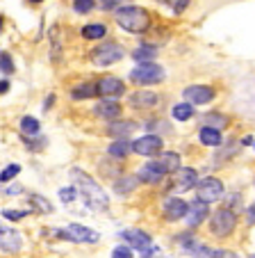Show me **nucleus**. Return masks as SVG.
Instances as JSON below:
<instances>
[{"label":"nucleus","instance_id":"obj_39","mask_svg":"<svg viewBox=\"0 0 255 258\" xmlns=\"http://www.w3.org/2000/svg\"><path fill=\"white\" fill-rule=\"evenodd\" d=\"M253 215H255V208H253V206H250V208L246 210V217H248V224H253V222H255V217H253Z\"/></svg>","mask_w":255,"mask_h":258},{"label":"nucleus","instance_id":"obj_33","mask_svg":"<svg viewBox=\"0 0 255 258\" xmlns=\"http://www.w3.org/2000/svg\"><path fill=\"white\" fill-rule=\"evenodd\" d=\"M94 0H73V10L77 12V14H87V12L94 10Z\"/></svg>","mask_w":255,"mask_h":258},{"label":"nucleus","instance_id":"obj_42","mask_svg":"<svg viewBox=\"0 0 255 258\" xmlns=\"http://www.w3.org/2000/svg\"><path fill=\"white\" fill-rule=\"evenodd\" d=\"M244 144H246V146H253V135H248V137H244Z\"/></svg>","mask_w":255,"mask_h":258},{"label":"nucleus","instance_id":"obj_43","mask_svg":"<svg viewBox=\"0 0 255 258\" xmlns=\"http://www.w3.org/2000/svg\"><path fill=\"white\" fill-rule=\"evenodd\" d=\"M32 3H41V0H32Z\"/></svg>","mask_w":255,"mask_h":258},{"label":"nucleus","instance_id":"obj_2","mask_svg":"<svg viewBox=\"0 0 255 258\" xmlns=\"http://www.w3.org/2000/svg\"><path fill=\"white\" fill-rule=\"evenodd\" d=\"M116 23L121 25L123 30H128V32H146V30L150 28V16L146 10H141V7H121V10H116Z\"/></svg>","mask_w":255,"mask_h":258},{"label":"nucleus","instance_id":"obj_40","mask_svg":"<svg viewBox=\"0 0 255 258\" xmlns=\"http://www.w3.org/2000/svg\"><path fill=\"white\" fill-rule=\"evenodd\" d=\"M7 89H10V83H7V80H0V94H5Z\"/></svg>","mask_w":255,"mask_h":258},{"label":"nucleus","instance_id":"obj_15","mask_svg":"<svg viewBox=\"0 0 255 258\" xmlns=\"http://www.w3.org/2000/svg\"><path fill=\"white\" fill-rule=\"evenodd\" d=\"M185 213H187V204H185L183 199H178V197L166 199V204H164V215H166V219H171V222L183 219Z\"/></svg>","mask_w":255,"mask_h":258},{"label":"nucleus","instance_id":"obj_19","mask_svg":"<svg viewBox=\"0 0 255 258\" xmlns=\"http://www.w3.org/2000/svg\"><path fill=\"white\" fill-rule=\"evenodd\" d=\"M162 171L155 167V162H148V165H144L139 169V180H144V183H159L162 180Z\"/></svg>","mask_w":255,"mask_h":258},{"label":"nucleus","instance_id":"obj_7","mask_svg":"<svg viewBox=\"0 0 255 258\" xmlns=\"http://www.w3.org/2000/svg\"><path fill=\"white\" fill-rule=\"evenodd\" d=\"M196 197L203 204H214L223 197V183L219 178H205L198 183L196 187Z\"/></svg>","mask_w":255,"mask_h":258},{"label":"nucleus","instance_id":"obj_1","mask_svg":"<svg viewBox=\"0 0 255 258\" xmlns=\"http://www.w3.org/2000/svg\"><path fill=\"white\" fill-rule=\"evenodd\" d=\"M71 178L75 180V190L82 195V199H84V204H87L89 208H94V210H105L107 208L110 199H107L105 190L98 185L92 176H87L84 171H80V169H73Z\"/></svg>","mask_w":255,"mask_h":258},{"label":"nucleus","instance_id":"obj_17","mask_svg":"<svg viewBox=\"0 0 255 258\" xmlns=\"http://www.w3.org/2000/svg\"><path fill=\"white\" fill-rule=\"evenodd\" d=\"M157 94L153 92H135L130 96V105L137 107V110H146V107H155L157 105Z\"/></svg>","mask_w":255,"mask_h":258},{"label":"nucleus","instance_id":"obj_11","mask_svg":"<svg viewBox=\"0 0 255 258\" xmlns=\"http://www.w3.org/2000/svg\"><path fill=\"white\" fill-rule=\"evenodd\" d=\"M183 96L189 101V105H205V103H210L212 98H214V89L207 87V85H192V87H187L183 92Z\"/></svg>","mask_w":255,"mask_h":258},{"label":"nucleus","instance_id":"obj_35","mask_svg":"<svg viewBox=\"0 0 255 258\" xmlns=\"http://www.w3.org/2000/svg\"><path fill=\"white\" fill-rule=\"evenodd\" d=\"M75 197H77V190H75V187H62V190H59V199H62L64 204H71Z\"/></svg>","mask_w":255,"mask_h":258},{"label":"nucleus","instance_id":"obj_37","mask_svg":"<svg viewBox=\"0 0 255 258\" xmlns=\"http://www.w3.org/2000/svg\"><path fill=\"white\" fill-rule=\"evenodd\" d=\"M25 215H28L25 210H3V217L12 219V222H19V219H23Z\"/></svg>","mask_w":255,"mask_h":258},{"label":"nucleus","instance_id":"obj_6","mask_svg":"<svg viewBox=\"0 0 255 258\" xmlns=\"http://www.w3.org/2000/svg\"><path fill=\"white\" fill-rule=\"evenodd\" d=\"M237 219H235V213L228 208H221L217 210V213L212 215V222H210V229L214 235H219V238H226V235L232 233V229H235Z\"/></svg>","mask_w":255,"mask_h":258},{"label":"nucleus","instance_id":"obj_4","mask_svg":"<svg viewBox=\"0 0 255 258\" xmlns=\"http://www.w3.org/2000/svg\"><path fill=\"white\" fill-rule=\"evenodd\" d=\"M92 59L96 67H110V64H116L119 59H123V46L114 44V41H105L98 48H94Z\"/></svg>","mask_w":255,"mask_h":258},{"label":"nucleus","instance_id":"obj_30","mask_svg":"<svg viewBox=\"0 0 255 258\" xmlns=\"http://www.w3.org/2000/svg\"><path fill=\"white\" fill-rule=\"evenodd\" d=\"M226 123H228V119L221 117V114H217V112H210V114L205 117V126H207V128H214V131L223 128Z\"/></svg>","mask_w":255,"mask_h":258},{"label":"nucleus","instance_id":"obj_41","mask_svg":"<svg viewBox=\"0 0 255 258\" xmlns=\"http://www.w3.org/2000/svg\"><path fill=\"white\" fill-rule=\"evenodd\" d=\"M21 192V185H14V187H7V195H19Z\"/></svg>","mask_w":255,"mask_h":258},{"label":"nucleus","instance_id":"obj_9","mask_svg":"<svg viewBox=\"0 0 255 258\" xmlns=\"http://www.w3.org/2000/svg\"><path fill=\"white\" fill-rule=\"evenodd\" d=\"M130 151L139 153V156H157L162 151V140L157 135H144L137 142L130 144Z\"/></svg>","mask_w":255,"mask_h":258},{"label":"nucleus","instance_id":"obj_26","mask_svg":"<svg viewBox=\"0 0 255 258\" xmlns=\"http://www.w3.org/2000/svg\"><path fill=\"white\" fill-rule=\"evenodd\" d=\"M192 114H194V107L189 103H178L174 107V119H178V121H189Z\"/></svg>","mask_w":255,"mask_h":258},{"label":"nucleus","instance_id":"obj_28","mask_svg":"<svg viewBox=\"0 0 255 258\" xmlns=\"http://www.w3.org/2000/svg\"><path fill=\"white\" fill-rule=\"evenodd\" d=\"M130 153V144L125 140H116L114 144L110 146V156H114V158H125Z\"/></svg>","mask_w":255,"mask_h":258},{"label":"nucleus","instance_id":"obj_29","mask_svg":"<svg viewBox=\"0 0 255 258\" xmlns=\"http://www.w3.org/2000/svg\"><path fill=\"white\" fill-rule=\"evenodd\" d=\"M21 131L25 133V135H39V121L34 117H23L21 119Z\"/></svg>","mask_w":255,"mask_h":258},{"label":"nucleus","instance_id":"obj_3","mask_svg":"<svg viewBox=\"0 0 255 258\" xmlns=\"http://www.w3.org/2000/svg\"><path fill=\"white\" fill-rule=\"evenodd\" d=\"M130 78H132V83H137V85H155V83H162L164 80V69L157 67L155 62H144L132 69Z\"/></svg>","mask_w":255,"mask_h":258},{"label":"nucleus","instance_id":"obj_31","mask_svg":"<svg viewBox=\"0 0 255 258\" xmlns=\"http://www.w3.org/2000/svg\"><path fill=\"white\" fill-rule=\"evenodd\" d=\"M157 3H162V5H166L171 12H176V14H180V12H185L189 7V3L192 0H157Z\"/></svg>","mask_w":255,"mask_h":258},{"label":"nucleus","instance_id":"obj_27","mask_svg":"<svg viewBox=\"0 0 255 258\" xmlns=\"http://www.w3.org/2000/svg\"><path fill=\"white\" fill-rule=\"evenodd\" d=\"M30 206H32V210H37V213H44V215L53 210L50 201H46L44 197H39V195H32V197H30Z\"/></svg>","mask_w":255,"mask_h":258},{"label":"nucleus","instance_id":"obj_10","mask_svg":"<svg viewBox=\"0 0 255 258\" xmlns=\"http://www.w3.org/2000/svg\"><path fill=\"white\" fill-rule=\"evenodd\" d=\"M123 92H125L123 80L114 78V76H105V78H101L98 80V85H96V94L98 96H105L107 101L114 98V96H121Z\"/></svg>","mask_w":255,"mask_h":258},{"label":"nucleus","instance_id":"obj_12","mask_svg":"<svg viewBox=\"0 0 255 258\" xmlns=\"http://www.w3.org/2000/svg\"><path fill=\"white\" fill-rule=\"evenodd\" d=\"M21 247H23L21 233H16L14 229H7V226H0V249H3V251H10V253H16Z\"/></svg>","mask_w":255,"mask_h":258},{"label":"nucleus","instance_id":"obj_23","mask_svg":"<svg viewBox=\"0 0 255 258\" xmlns=\"http://www.w3.org/2000/svg\"><path fill=\"white\" fill-rule=\"evenodd\" d=\"M71 96L75 98V101H82V98L96 96V85H94V83H82V85H77V87H73Z\"/></svg>","mask_w":255,"mask_h":258},{"label":"nucleus","instance_id":"obj_14","mask_svg":"<svg viewBox=\"0 0 255 258\" xmlns=\"http://www.w3.org/2000/svg\"><path fill=\"white\" fill-rule=\"evenodd\" d=\"M155 162V167H157L162 174H174V171H178L180 169V156L178 153H159V158L157 160H153Z\"/></svg>","mask_w":255,"mask_h":258},{"label":"nucleus","instance_id":"obj_16","mask_svg":"<svg viewBox=\"0 0 255 258\" xmlns=\"http://www.w3.org/2000/svg\"><path fill=\"white\" fill-rule=\"evenodd\" d=\"M185 217H187V224L189 226H198L203 219L207 217V204H203V201L196 199L192 206H187V213H185Z\"/></svg>","mask_w":255,"mask_h":258},{"label":"nucleus","instance_id":"obj_25","mask_svg":"<svg viewBox=\"0 0 255 258\" xmlns=\"http://www.w3.org/2000/svg\"><path fill=\"white\" fill-rule=\"evenodd\" d=\"M155 53H157L155 46H139V48L132 53V57H135L139 64H144V62H150V59L155 57Z\"/></svg>","mask_w":255,"mask_h":258},{"label":"nucleus","instance_id":"obj_21","mask_svg":"<svg viewBox=\"0 0 255 258\" xmlns=\"http://www.w3.org/2000/svg\"><path fill=\"white\" fill-rule=\"evenodd\" d=\"M198 137H201V142L205 146H219V144H221V133L214 131V128L203 126L201 133H198Z\"/></svg>","mask_w":255,"mask_h":258},{"label":"nucleus","instance_id":"obj_34","mask_svg":"<svg viewBox=\"0 0 255 258\" xmlns=\"http://www.w3.org/2000/svg\"><path fill=\"white\" fill-rule=\"evenodd\" d=\"M21 167L19 165H7L5 169H3V174H0V183H10L14 176H19Z\"/></svg>","mask_w":255,"mask_h":258},{"label":"nucleus","instance_id":"obj_5","mask_svg":"<svg viewBox=\"0 0 255 258\" xmlns=\"http://www.w3.org/2000/svg\"><path fill=\"white\" fill-rule=\"evenodd\" d=\"M55 233H57L59 238H64V240L80 242V244H94V242H98V240H101V235H98L96 231L87 229V226H82V224H68L66 229L55 231Z\"/></svg>","mask_w":255,"mask_h":258},{"label":"nucleus","instance_id":"obj_13","mask_svg":"<svg viewBox=\"0 0 255 258\" xmlns=\"http://www.w3.org/2000/svg\"><path fill=\"white\" fill-rule=\"evenodd\" d=\"M196 180H198L196 169H192V167H183V169L176 171L174 190H178V192H187V190H192V187H196Z\"/></svg>","mask_w":255,"mask_h":258},{"label":"nucleus","instance_id":"obj_36","mask_svg":"<svg viewBox=\"0 0 255 258\" xmlns=\"http://www.w3.org/2000/svg\"><path fill=\"white\" fill-rule=\"evenodd\" d=\"M112 258H132V249L128 244H119V247L112 251Z\"/></svg>","mask_w":255,"mask_h":258},{"label":"nucleus","instance_id":"obj_22","mask_svg":"<svg viewBox=\"0 0 255 258\" xmlns=\"http://www.w3.org/2000/svg\"><path fill=\"white\" fill-rule=\"evenodd\" d=\"M137 183H139V180H137L135 176H123V178H119L114 183V190H116V195H130L137 187Z\"/></svg>","mask_w":255,"mask_h":258},{"label":"nucleus","instance_id":"obj_32","mask_svg":"<svg viewBox=\"0 0 255 258\" xmlns=\"http://www.w3.org/2000/svg\"><path fill=\"white\" fill-rule=\"evenodd\" d=\"M0 71L5 73V76H10V73H14V59L10 57V53H0Z\"/></svg>","mask_w":255,"mask_h":258},{"label":"nucleus","instance_id":"obj_38","mask_svg":"<svg viewBox=\"0 0 255 258\" xmlns=\"http://www.w3.org/2000/svg\"><path fill=\"white\" fill-rule=\"evenodd\" d=\"M116 3H119V0H103V10H114L116 7Z\"/></svg>","mask_w":255,"mask_h":258},{"label":"nucleus","instance_id":"obj_24","mask_svg":"<svg viewBox=\"0 0 255 258\" xmlns=\"http://www.w3.org/2000/svg\"><path fill=\"white\" fill-rule=\"evenodd\" d=\"M82 37H87V39H103L105 37V25L101 23H89L82 28Z\"/></svg>","mask_w":255,"mask_h":258},{"label":"nucleus","instance_id":"obj_20","mask_svg":"<svg viewBox=\"0 0 255 258\" xmlns=\"http://www.w3.org/2000/svg\"><path fill=\"white\" fill-rule=\"evenodd\" d=\"M135 128H137V123H132V121H119V123H112V126L107 128V135H114V137H121V140H123V137L130 135Z\"/></svg>","mask_w":255,"mask_h":258},{"label":"nucleus","instance_id":"obj_8","mask_svg":"<svg viewBox=\"0 0 255 258\" xmlns=\"http://www.w3.org/2000/svg\"><path fill=\"white\" fill-rule=\"evenodd\" d=\"M123 240L128 242V247L130 249H137V251L144 256L146 251H150L153 249V240H150L148 233H144V231H137V229H130V231H123Z\"/></svg>","mask_w":255,"mask_h":258},{"label":"nucleus","instance_id":"obj_18","mask_svg":"<svg viewBox=\"0 0 255 258\" xmlns=\"http://www.w3.org/2000/svg\"><path fill=\"white\" fill-rule=\"evenodd\" d=\"M94 112H96L101 119H116L121 114V105L116 101H107V98H105V101L98 103Z\"/></svg>","mask_w":255,"mask_h":258}]
</instances>
